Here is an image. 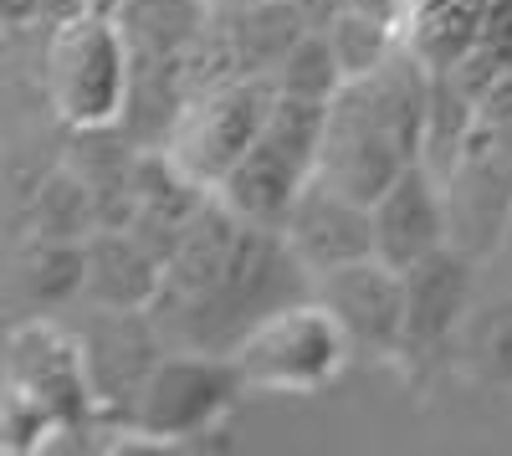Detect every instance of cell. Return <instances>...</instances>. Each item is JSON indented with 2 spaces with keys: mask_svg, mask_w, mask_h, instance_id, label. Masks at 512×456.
<instances>
[{
  "mask_svg": "<svg viewBox=\"0 0 512 456\" xmlns=\"http://www.w3.org/2000/svg\"><path fill=\"white\" fill-rule=\"evenodd\" d=\"M88 287V241L72 236H21L11 257V313L47 318L82 298Z\"/></svg>",
  "mask_w": 512,
  "mask_h": 456,
  "instance_id": "9a60e30c",
  "label": "cell"
},
{
  "mask_svg": "<svg viewBox=\"0 0 512 456\" xmlns=\"http://www.w3.org/2000/svg\"><path fill=\"white\" fill-rule=\"evenodd\" d=\"M272 108H277V82L272 77L226 82V88H210V93L190 98L159 149L175 159L190 180H200L205 190H216L246 159L256 134L267 129Z\"/></svg>",
  "mask_w": 512,
  "mask_h": 456,
  "instance_id": "8992f818",
  "label": "cell"
},
{
  "mask_svg": "<svg viewBox=\"0 0 512 456\" xmlns=\"http://www.w3.org/2000/svg\"><path fill=\"white\" fill-rule=\"evenodd\" d=\"M103 11H118V0H103Z\"/></svg>",
  "mask_w": 512,
  "mask_h": 456,
  "instance_id": "cb8c5ba5",
  "label": "cell"
},
{
  "mask_svg": "<svg viewBox=\"0 0 512 456\" xmlns=\"http://www.w3.org/2000/svg\"><path fill=\"white\" fill-rule=\"evenodd\" d=\"M164 287V257L134 226H98L88 236V308H154Z\"/></svg>",
  "mask_w": 512,
  "mask_h": 456,
  "instance_id": "5bb4252c",
  "label": "cell"
},
{
  "mask_svg": "<svg viewBox=\"0 0 512 456\" xmlns=\"http://www.w3.org/2000/svg\"><path fill=\"white\" fill-rule=\"evenodd\" d=\"M251 385L241 380V369L231 354L210 349H169L154 375L144 380L134 416H128V436H139L149 446H180L195 436H210L231 410L241 405Z\"/></svg>",
  "mask_w": 512,
  "mask_h": 456,
  "instance_id": "5b68a950",
  "label": "cell"
},
{
  "mask_svg": "<svg viewBox=\"0 0 512 456\" xmlns=\"http://www.w3.org/2000/svg\"><path fill=\"white\" fill-rule=\"evenodd\" d=\"M41 88L67 134L118 129L134 93V52L113 11H88L47 26L41 47Z\"/></svg>",
  "mask_w": 512,
  "mask_h": 456,
  "instance_id": "7a4b0ae2",
  "label": "cell"
},
{
  "mask_svg": "<svg viewBox=\"0 0 512 456\" xmlns=\"http://www.w3.org/2000/svg\"><path fill=\"white\" fill-rule=\"evenodd\" d=\"M282 236L297 252V262H303L313 277H323L333 267L374 257V205L333 190L328 180H313L287 211Z\"/></svg>",
  "mask_w": 512,
  "mask_h": 456,
  "instance_id": "7c38bea8",
  "label": "cell"
},
{
  "mask_svg": "<svg viewBox=\"0 0 512 456\" xmlns=\"http://www.w3.org/2000/svg\"><path fill=\"white\" fill-rule=\"evenodd\" d=\"M88 11H103V0H41V26H57V21L88 16Z\"/></svg>",
  "mask_w": 512,
  "mask_h": 456,
  "instance_id": "603a6c76",
  "label": "cell"
},
{
  "mask_svg": "<svg viewBox=\"0 0 512 456\" xmlns=\"http://www.w3.org/2000/svg\"><path fill=\"white\" fill-rule=\"evenodd\" d=\"M6 395L41 405L67 436H82L98 421V395L88 380V354H82L77 328L47 318H16L6 334Z\"/></svg>",
  "mask_w": 512,
  "mask_h": 456,
  "instance_id": "52a82bcc",
  "label": "cell"
},
{
  "mask_svg": "<svg viewBox=\"0 0 512 456\" xmlns=\"http://www.w3.org/2000/svg\"><path fill=\"white\" fill-rule=\"evenodd\" d=\"M82 354H88V380L98 395V421L128 426L134 400L154 364L169 354L164 334L149 308H93V318L77 328Z\"/></svg>",
  "mask_w": 512,
  "mask_h": 456,
  "instance_id": "ba28073f",
  "label": "cell"
},
{
  "mask_svg": "<svg viewBox=\"0 0 512 456\" xmlns=\"http://www.w3.org/2000/svg\"><path fill=\"white\" fill-rule=\"evenodd\" d=\"M313 293L349 328L359 359H400L405 344V272L364 257L313 277Z\"/></svg>",
  "mask_w": 512,
  "mask_h": 456,
  "instance_id": "8fae6325",
  "label": "cell"
},
{
  "mask_svg": "<svg viewBox=\"0 0 512 456\" xmlns=\"http://www.w3.org/2000/svg\"><path fill=\"white\" fill-rule=\"evenodd\" d=\"M323 118H328V103L277 93V108L267 118V129L256 134V144L246 149V159L216 185V195L231 205L246 226L282 231V221H287V211L297 205V195L318 180Z\"/></svg>",
  "mask_w": 512,
  "mask_h": 456,
  "instance_id": "277c9868",
  "label": "cell"
},
{
  "mask_svg": "<svg viewBox=\"0 0 512 456\" xmlns=\"http://www.w3.org/2000/svg\"><path fill=\"white\" fill-rule=\"evenodd\" d=\"M441 72H451L461 82V93H472V98H482L492 82H502L512 72V0H492L477 36H472V47Z\"/></svg>",
  "mask_w": 512,
  "mask_h": 456,
  "instance_id": "d6986e66",
  "label": "cell"
},
{
  "mask_svg": "<svg viewBox=\"0 0 512 456\" xmlns=\"http://www.w3.org/2000/svg\"><path fill=\"white\" fill-rule=\"evenodd\" d=\"M487 6L492 0H410L405 41L425 57V67L441 72V67H451L466 47H472Z\"/></svg>",
  "mask_w": 512,
  "mask_h": 456,
  "instance_id": "e0dca14e",
  "label": "cell"
},
{
  "mask_svg": "<svg viewBox=\"0 0 512 456\" xmlns=\"http://www.w3.org/2000/svg\"><path fill=\"white\" fill-rule=\"evenodd\" d=\"M472 287H477V257H466L461 246H441L425 262L405 272V344L400 359L425 375L431 364L456 354V339L466 318H472Z\"/></svg>",
  "mask_w": 512,
  "mask_h": 456,
  "instance_id": "9c48e42d",
  "label": "cell"
},
{
  "mask_svg": "<svg viewBox=\"0 0 512 456\" xmlns=\"http://www.w3.org/2000/svg\"><path fill=\"white\" fill-rule=\"evenodd\" d=\"M502 252H512V226H507V246H502Z\"/></svg>",
  "mask_w": 512,
  "mask_h": 456,
  "instance_id": "d4e9b609",
  "label": "cell"
},
{
  "mask_svg": "<svg viewBox=\"0 0 512 456\" xmlns=\"http://www.w3.org/2000/svg\"><path fill=\"white\" fill-rule=\"evenodd\" d=\"M456 354L482 385L512 390V293L472 308V318H466L461 339H456Z\"/></svg>",
  "mask_w": 512,
  "mask_h": 456,
  "instance_id": "ac0fdd59",
  "label": "cell"
},
{
  "mask_svg": "<svg viewBox=\"0 0 512 456\" xmlns=\"http://www.w3.org/2000/svg\"><path fill=\"white\" fill-rule=\"evenodd\" d=\"M277 93H287V98H313V103H333V93L349 82V72H344V62H338V52H333V41H328V31L323 26H313L297 47L287 52V62L277 67Z\"/></svg>",
  "mask_w": 512,
  "mask_h": 456,
  "instance_id": "ffe728a7",
  "label": "cell"
},
{
  "mask_svg": "<svg viewBox=\"0 0 512 456\" xmlns=\"http://www.w3.org/2000/svg\"><path fill=\"white\" fill-rule=\"evenodd\" d=\"M472 134H482L487 144H497V149L512 159V72H507L502 82H492V88L477 98Z\"/></svg>",
  "mask_w": 512,
  "mask_h": 456,
  "instance_id": "44dd1931",
  "label": "cell"
},
{
  "mask_svg": "<svg viewBox=\"0 0 512 456\" xmlns=\"http://www.w3.org/2000/svg\"><path fill=\"white\" fill-rule=\"evenodd\" d=\"M451 246V221H446V190L441 175L425 159H415L410 170L374 200V257L410 272L431 252Z\"/></svg>",
  "mask_w": 512,
  "mask_h": 456,
  "instance_id": "4fadbf2b",
  "label": "cell"
},
{
  "mask_svg": "<svg viewBox=\"0 0 512 456\" xmlns=\"http://www.w3.org/2000/svg\"><path fill=\"white\" fill-rule=\"evenodd\" d=\"M0 16H6L11 36H21V31L41 26V0H0Z\"/></svg>",
  "mask_w": 512,
  "mask_h": 456,
  "instance_id": "7402d4cb",
  "label": "cell"
},
{
  "mask_svg": "<svg viewBox=\"0 0 512 456\" xmlns=\"http://www.w3.org/2000/svg\"><path fill=\"white\" fill-rule=\"evenodd\" d=\"M441 190H446L451 246H461L477 262L502 252L512 226V159L482 134H472L461 159L441 175Z\"/></svg>",
  "mask_w": 512,
  "mask_h": 456,
  "instance_id": "30bf717a",
  "label": "cell"
},
{
  "mask_svg": "<svg viewBox=\"0 0 512 456\" xmlns=\"http://www.w3.org/2000/svg\"><path fill=\"white\" fill-rule=\"evenodd\" d=\"M241 380L262 395H318L359 359L349 328L338 313L308 293L277 313H267L256 328H246L231 349Z\"/></svg>",
  "mask_w": 512,
  "mask_h": 456,
  "instance_id": "3957f363",
  "label": "cell"
},
{
  "mask_svg": "<svg viewBox=\"0 0 512 456\" xmlns=\"http://www.w3.org/2000/svg\"><path fill=\"white\" fill-rule=\"evenodd\" d=\"M425 123H431V67L410 41H400L374 72L349 77L333 93L318 180L374 205L415 159H425Z\"/></svg>",
  "mask_w": 512,
  "mask_h": 456,
  "instance_id": "6da1fadb",
  "label": "cell"
},
{
  "mask_svg": "<svg viewBox=\"0 0 512 456\" xmlns=\"http://www.w3.org/2000/svg\"><path fill=\"white\" fill-rule=\"evenodd\" d=\"M216 26L241 77H277L287 52L313 31L303 0H216Z\"/></svg>",
  "mask_w": 512,
  "mask_h": 456,
  "instance_id": "2e32d148",
  "label": "cell"
}]
</instances>
